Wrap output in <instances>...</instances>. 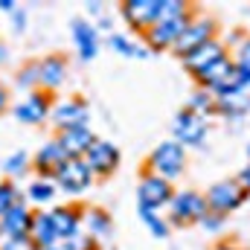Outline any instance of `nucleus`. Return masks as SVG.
<instances>
[{
  "instance_id": "obj_3",
  "label": "nucleus",
  "mask_w": 250,
  "mask_h": 250,
  "mask_svg": "<svg viewBox=\"0 0 250 250\" xmlns=\"http://www.w3.org/2000/svg\"><path fill=\"white\" fill-rule=\"evenodd\" d=\"M204 215H207V201H204L201 192L181 189V192L172 195V201H169V224L192 227V224H201Z\"/></svg>"
},
{
  "instance_id": "obj_19",
  "label": "nucleus",
  "mask_w": 250,
  "mask_h": 250,
  "mask_svg": "<svg viewBox=\"0 0 250 250\" xmlns=\"http://www.w3.org/2000/svg\"><path fill=\"white\" fill-rule=\"evenodd\" d=\"M82 230L102 245L114 236V218L102 207H87V209H82Z\"/></svg>"
},
{
  "instance_id": "obj_30",
  "label": "nucleus",
  "mask_w": 250,
  "mask_h": 250,
  "mask_svg": "<svg viewBox=\"0 0 250 250\" xmlns=\"http://www.w3.org/2000/svg\"><path fill=\"white\" fill-rule=\"evenodd\" d=\"M140 221L151 230V236H154V239H166V236H169V218H163L160 212L140 209Z\"/></svg>"
},
{
  "instance_id": "obj_2",
  "label": "nucleus",
  "mask_w": 250,
  "mask_h": 250,
  "mask_svg": "<svg viewBox=\"0 0 250 250\" xmlns=\"http://www.w3.org/2000/svg\"><path fill=\"white\" fill-rule=\"evenodd\" d=\"M195 79H198V84H201L204 90H209L215 99L239 90V67H236V62H233L230 53H227L224 59H218L212 67H207V70H204L201 76H195Z\"/></svg>"
},
{
  "instance_id": "obj_28",
  "label": "nucleus",
  "mask_w": 250,
  "mask_h": 250,
  "mask_svg": "<svg viewBox=\"0 0 250 250\" xmlns=\"http://www.w3.org/2000/svg\"><path fill=\"white\" fill-rule=\"evenodd\" d=\"M21 201H26V195L18 189L15 181H0V218H3L12 207H18Z\"/></svg>"
},
{
  "instance_id": "obj_40",
  "label": "nucleus",
  "mask_w": 250,
  "mask_h": 250,
  "mask_svg": "<svg viewBox=\"0 0 250 250\" xmlns=\"http://www.w3.org/2000/svg\"><path fill=\"white\" fill-rule=\"evenodd\" d=\"M99 26H102V29H111V26H114V21H111L108 15H102V18H99ZM99 26H96V29H99Z\"/></svg>"
},
{
  "instance_id": "obj_39",
  "label": "nucleus",
  "mask_w": 250,
  "mask_h": 250,
  "mask_svg": "<svg viewBox=\"0 0 250 250\" xmlns=\"http://www.w3.org/2000/svg\"><path fill=\"white\" fill-rule=\"evenodd\" d=\"M18 9V3L15 0H0V12H6V15H12Z\"/></svg>"
},
{
  "instance_id": "obj_8",
  "label": "nucleus",
  "mask_w": 250,
  "mask_h": 250,
  "mask_svg": "<svg viewBox=\"0 0 250 250\" xmlns=\"http://www.w3.org/2000/svg\"><path fill=\"white\" fill-rule=\"evenodd\" d=\"M172 195H175V189H172V184H169L166 178L151 175V172H143V178H140V184H137V207H140V209L157 212L160 207H169Z\"/></svg>"
},
{
  "instance_id": "obj_7",
  "label": "nucleus",
  "mask_w": 250,
  "mask_h": 250,
  "mask_svg": "<svg viewBox=\"0 0 250 250\" xmlns=\"http://www.w3.org/2000/svg\"><path fill=\"white\" fill-rule=\"evenodd\" d=\"M56 187L59 192H67V195H73V198H79V195H84L90 184H93V172H90V166L84 163V157H70V160H64V166L56 172Z\"/></svg>"
},
{
  "instance_id": "obj_35",
  "label": "nucleus",
  "mask_w": 250,
  "mask_h": 250,
  "mask_svg": "<svg viewBox=\"0 0 250 250\" xmlns=\"http://www.w3.org/2000/svg\"><path fill=\"white\" fill-rule=\"evenodd\" d=\"M9 21H12V32H18V35H21V32L26 29V9H21V6H18V9L9 15Z\"/></svg>"
},
{
  "instance_id": "obj_41",
  "label": "nucleus",
  "mask_w": 250,
  "mask_h": 250,
  "mask_svg": "<svg viewBox=\"0 0 250 250\" xmlns=\"http://www.w3.org/2000/svg\"><path fill=\"white\" fill-rule=\"evenodd\" d=\"M6 62H9V47L0 44V64H6Z\"/></svg>"
},
{
  "instance_id": "obj_27",
  "label": "nucleus",
  "mask_w": 250,
  "mask_h": 250,
  "mask_svg": "<svg viewBox=\"0 0 250 250\" xmlns=\"http://www.w3.org/2000/svg\"><path fill=\"white\" fill-rule=\"evenodd\" d=\"M29 166H32V160H29V154L21 148V151H12V154L3 160V175H6V181H15V178H23V175L29 172Z\"/></svg>"
},
{
  "instance_id": "obj_31",
  "label": "nucleus",
  "mask_w": 250,
  "mask_h": 250,
  "mask_svg": "<svg viewBox=\"0 0 250 250\" xmlns=\"http://www.w3.org/2000/svg\"><path fill=\"white\" fill-rule=\"evenodd\" d=\"M62 250H99V242L93 236H87L84 230H79L76 236H70L67 242H62Z\"/></svg>"
},
{
  "instance_id": "obj_43",
  "label": "nucleus",
  "mask_w": 250,
  "mask_h": 250,
  "mask_svg": "<svg viewBox=\"0 0 250 250\" xmlns=\"http://www.w3.org/2000/svg\"><path fill=\"white\" fill-rule=\"evenodd\" d=\"M32 250H62V245H47V248H32Z\"/></svg>"
},
{
  "instance_id": "obj_21",
  "label": "nucleus",
  "mask_w": 250,
  "mask_h": 250,
  "mask_svg": "<svg viewBox=\"0 0 250 250\" xmlns=\"http://www.w3.org/2000/svg\"><path fill=\"white\" fill-rule=\"evenodd\" d=\"M56 140L62 143V148L67 151V157H84V151L90 148V143L96 140V134L90 131V125H82V128L59 131Z\"/></svg>"
},
{
  "instance_id": "obj_23",
  "label": "nucleus",
  "mask_w": 250,
  "mask_h": 250,
  "mask_svg": "<svg viewBox=\"0 0 250 250\" xmlns=\"http://www.w3.org/2000/svg\"><path fill=\"white\" fill-rule=\"evenodd\" d=\"M108 47H111L114 53L125 56V59H148V56H151L148 44H137L134 38H128V35H123V32H111Z\"/></svg>"
},
{
  "instance_id": "obj_6",
  "label": "nucleus",
  "mask_w": 250,
  "mask_h": 250,
  "mask_svg": "<svg viewBox=\"0 0 250 250\" xmlns=\"http://www.w3.org/2000/svg\"><path fill=\"white\" fill-rule=\"evenodd\" d=\"M248 192L239 187L236 178H227V181H218L204 192V201H207V209L209 212H221V215H230L233 209H239L245 204Z\"/></svg>"
},
{
  "instance_id": "obj_24",
  "label": "nucleus",
  "mask_w": 250,
  "mask_h": 250,
  "mask_svg": "<svg viewBox=\"0 0 250 250\" xmlns=\"http://www.w3.org/2000/svg\"><path fill=\"white\" fill-rule=\"evenodd\" d=\"M187 111L192 114H198V117H215V111H218V99L209 93V90H204V87H198V90H192L187 99V105H184Z\"/></svg>"
},
{
  "instance_id": "obj_25",
  "label": "nucleus",
  "mask_w": 250,
  "mask_h": 250,
  "mask_svg": "<svg viewBox=\"0 0 250 250\" xmlns=\"http://www.w3.org/2000/svg\"><path fill=\"white\" fill-rule=\"evenodd\" d=\"M29 242H32L35 248L59 245V242H56V233H53V224H50V215H47V212H35V218H32V233H29Z\"/></svg>"
},
{
  "instance_id": "obj_14",
  "label": "nucleus",
  "mask_w": 250,
  "mask_h": 250,
  "mask_svg": "<svg viewBox=\"0 0 250 250\" xmlns=\"http://www.w3.org/2000/svg\"><path fill=\"white\" fill-rule=\"evenodd\" d=\"M70 35H73L76 53H79L82 62H93V59L99 56V29H96L87 18H73Z\"/></svg>"
},
{
  "instance_id": "obj_46",
  "label": "nucleus",
  "mask_w": 250,
  "mask_h": 250,
  "mask_svg": "<svg viewBox=\"0 0 250 250\" xmlns=\"http://www.w3.org/2000/svg\"><path fill=\"white\" fill-rule=\"evenodd\" d=\"M111 250H114V248H111Z\"/></svg>"
},
{
  "instance_id": "obj_26",
  "label": "nucleus",
  "mask_w": 250,
  "mask_h": 250,
  "mask_svg": "<svg viewBox=\"0 0 250 250\" xmlns=\"http://www.w3.org/2000/svg\"><path fill=\"white\" fill-rule=\"evenodd\" d=\"M56 181H44V178H35L29 187H26V201H32V204H50V201H56Z\"/></svg>"
},
{
  "instance_id": "obj_22",
  "label": "nucleus",
  "mask_w": 250,
  "mask_h": 250,
  "mask_svg": "<svg viewBox=\"0 0 250 250\" xmlns=\"http://www.w3.org/2000/svg\"><path fill=\"white\" fill-rule=\"evenodd\" d=\"M224 120L230 123H242V120H250V93L245 90H236V93H227V96H218V111Z\"/></svg>"
},
{
  "instance_id": "obj_9",
  "label": "nucleus",
  "mask_w": 250,
  "mask_h": 250,
  "mask_svg": "<svg viewBox=\"0 0 250 250\" xmlns=\"http://www.w3.org/2000/svg\"><path fill=\"white\" fill-rule=\"evenodd\" d=\"M84 163L90 166L93 178H108V175H114V172L120 169V148H117V143L96 137V140L90 143V148L84 151Z\"/></svg>"
},
{
  "instance_id": "obj_34",
  "label": "nucleus",
  "mask_w": 250,
  "mask_h": 250,
  "mask_svg": "<svg viewBox=\"0 0 250 250\" xmlns=\"http://www.w3.org/2000/svg\"><path fill=\"white\" fill-rule=\"evenodd\" d=\"M35 245L29 239H0V250H32Z\"/></svg>"
},
{
  "instance_id": "obj_32",
  "label": "nucleus",
  "mask_w": 250,
  "mask_h": 250,
  "mask_svg": "<svg viewBox=\"0 0 250 250\" xmlns=\"http://www.w3.org/2000/svg\"><path fill=\"white\" fill-rule=\"evenodd\" d=\"M233 62L239 64V67H250V35H245L236 47H233Z\"/></svg>"
},
{
  "instance_id": "obj_5",
  "label": "nucleus",
  "mask_w": 250,
  "mask_h": 250,
  "mask_svg": "<svg viewBox=\"0 0 250 250\" xmlns=\"http://www.w3.org/2000/svg\"><path fill=\"white\" fill-rule=\"evenodd\" d=\"M209 137V120L207 117H198L187 108H181L172 120V140H178L184 148H204Z\"/></svg>"
},
{
  "instance_id": "obj_1",
  "label": "nucleus",
  "mask_w": 250,
  "mask_h": 250,
  "mask_svg": "<svg viewBox=\"0 0 250 250\" xmlns=\"http://www.w3.org/2000/svg\"><path fill=\"white\" fill-rule=\"evenodd\" d=\"M187 169V148L178 140H163L151 154H148V172L166 178L169 184H175Z\"/></svg>"
},
{
  "instance_id": "obj_29",
  "label": "nucleus",
  "mask_w": 250,
  "mask_h": 250,
  "mask_svg": "<svg viewBox=\"0 0 250 250\" xmlns=\"http://www.w3.org/2000/svg\"><path fill=\"white\" fill-rule=\"evenodd\" d=\"M15 84H18L21 90H26V93L38 90V87H41V79H38V62L23 64V67L15 73Z\"/></svg>"
},
{
  "instance_id": "obj_11",
  "label": "nucleus",
  "mask_w": 250,
  "mask_h": 250,
  "mask_svg": "<svg viewBox=\"0 0 250 250\" xmlns=\"http://www.w3.org/2000/svg\"><path fill=\"white\" fill-rule=\"evenodd\" d=\"M160 6H163V0H125L120 6V15L134 32L146 35L160 21Z\"/></svg>"
},
{
  "instance_id": "obj_37",
  "label": "nucleus",
  "mask_w": 250,
  "mask_h": 250,
  "mask_svg": "<svg viewBox=\"0 0 250 250\" xmlns=\"http://www.w3.org/2000/svg\"><path fill=\"white\" fill-rule=\"evenodd\" d=\"M87 12H90V15H96V18L108 15V12H105V3H96V0H90V3H87Z\"/></svg>"
},
{
  "instance_id": "obj_45",
  "label": "nucleus",
  "mask_w": 250,
  "mask_h": 250,
  "mask_svg": "<svg viewBox=\"0 0 250 250\" xmlns=\"http://www.w3.org/2000/svg\"><path fill=\"white\" fill-rule=\"evenodd\" d=\"M0 239H3V236H0Z\"/></svg>"
},
{
  "instance_id": "obj_17",
  "label": "nucleus",
  "mask_w": 250,
  "mask_h": 250,
  "mask_svg": "<svg viewBox=\"0 0 250 250\" xmlns=\"http://www.w3.org/2000/svg\"><path fill=\"white\" fill-rule=\"evenodd\" d=\"M47 215H50V224H53V233H56L59 245L82 230V209H76L70 204H56L53 209H47Z\"/></svg>"
},
{
  "instance_id": "obj_10",
  "label": "nucleus",
  "mask_w": 250,
  "mask_h": 250,
  "mask_svg": "<svg viewBox=\"0 0 250 250\" xmlns=\"http://www.w3.org/2000/svg\"><path fill=\"white\" fill-rule=\"evenodd\" d=\"M192 18H195V9H192L189 15H181V18H160V21L146 32L148 50H172L175 41L181 38V32L189 26Z\"/></svg>"
},
{
  "instance_id": "obj_33",
  "label": "nucleus",
  "mask_w": 250,
  "mask_h": 250,
  "mask_svg": "<svg viewBox=\"0 0 250 250\" xmlns=\"http://www.w3.org/2000/svg\"><path fill=\"white\" fill-rule=\"evenodd\" d=\"M224 221H227V215H221V212H209V209H207V215L201 218V227L209 230V233H218V230L224 227Z\"/></svg>"
},
{
  "instance_id": "obj_4",
  "label": "nucleus",
  "mask_w": 250,
  "mask_h": 250,
  "mask_svg": "<svg viewBox=\"0 0 250 250\" xmlns=\"http://www.w3.org/2000/svg\"><path fill=\"white\" fill-rule=\"evenodd\" d=\"M215 32H218V21H215V18H209V15H195V18L189 21V26L181 32V38L175 41L172 53H175L178 59H187L189 53H195L198 47H204L207 41H212Z\"/></svg>"
},
{
  "instance_id": "obj_42",
  "label": "nucleus",
  "mask_w": 250,
  "mask_h": 250,
  "mask_svg": "<svg viewBox=\"0 0 250 250\" xmlns=\"http://www.w3.org/2000/svg\"><path fill=\"white\" fill-rule=\"evenodd\" d=\"M212 250H239L236 245H230V242H224V245H218V248H212Z\"/></svg>"
},
{
  "instance_id": "obj_16",
  "label": "nucleus",
  "mask_w": 250,
  "mask_h": 250,
  "mask_svg": "<svg viewBox=\"0 0 250 250\" xmlns=\"http://www.w3.org/2000/svg\"><path fill=\"white\" fill-rule=\"evenodd\" d=\"M32 218H35V212L26 207V201H21L18 207H12V209L0 218V236H3V239H29V233H32Z\"/></svg>"
},
{
  "instance_id": "obj_18",
  "label": "nucleus",
  "mask_w": 250,
  "mask_h": 250,
  "mask_svg": "<svg viewBox=\"0 0 250 250\" xmlns=\"http://www.w3.org/2000/svg\"><path fill=\"white\" fill-rule=\"evenodd\" d=\"M227 50H230V47H227L224 41L212 38V41H207L204 47H198L195 53H189L187 59H181V62H184V67H187L192 76H201L207 67H212L218 59H224V56H227Z\"/></svg>"
},
{
  "instance_id": "obj_12",
  "label": "nucleus",
  "mask_w": 250,
  "mask_h": 250,
  "mask_svg": "<svg viewBox=\"0 0 250 250\" xmlns=\"http://www.w3.org/2000/svg\"><path fill=\"white\" fill-rule=\"evenodd\" d=\"M50 123L56 125V131H70V128H82V125L90 123V108L84 99L79 96H70L53 105L50 111Z\"/></svg>"
},
{
  "instance_id": "obj_44",
  "label": "nucleus",
  "mask_w": 250,
  "mask_h": 250,
  "mask_svg": "<svg viewBox=\"0 0 250 250\" xmlns=\"http://www.w3.org/2000/svg\"><path fill=\"white\" fill-rule=\"evenodd\" d=\"M248 157H250V143H248Z\"/></svg>"
},
{
  "instance_id": "obj_38",
  "label": "nucleus",
  "mask_w": 250,
  "mask_h": 250,
  "mask_svg": "<svg viewBox=\"0 0 250 250\" xmlns=\"http://www.w3.org/2000/svg\"><path fill=\"white\" fill-rule=\"evenodd\" d=\"M6 108H9V87L0 84V114H6Z\"/></svg>"
},
{
  "instance_id": "obj_36",
  "label": "nucleus",
  "mask_w": 250,
  "mask_h": 250,
  "mask_svg": "<svg viewBox=\"0 0 250 250\" xmlns=\"http://www.w3.org/2000/svg\"><path fill=\"white\" fill-rule=\"evenodd\" d=\"M236 181H239V187H242V189L250 195V163L242 169V172H239V175H236Z\"/></svg>"
},
{
  "instance_id": "obj_15",
  "label": "nucleus",
  "mask_w": 250,
  "mask_h": 250,
  "mask_svg": "<svg viewBox=\"0 0 250 250\" xmlns=\"http://www.w3.org/2000/svg\"><path fill=\"white\" fill-rule=\"evenodd\" d=\"M64 160H70V157H67V151L62 148V143L53 137L50 143H44V146L35 151L32 169L38 172V178H44V181H53V178H56V172L64 166Z\"/></svg>"
},
{
  "instance_id": "obj_20",
  "label": "nucleus",
  "mask_w": 250,
  "mask_h": 250,
  "mask_svg": "<svg viewBox=\"0 0 250 250\" xmlns=\"http://www.w3.org/2000/svg\"><path fill=\"white\" fill-rule=\"evenodd\" d=\"M38 79H41V90L53 93L67 82V59L64 56H44L38 62Z\"/></svg>"
},
{
  "instance_id": "obj_13",
  "label": "nucleus",
  "mask_w": 250,
  "mask_h": 250,
  "mask_svg": "<svg viewBox=\"0 0 250 250\" xmlns=\"http://www.w3.org/2000/svg\"><path fill=\"white\" fill-rule=\"evenodd\" d=\"M50 111H53V96L38 87L15 105V120L23 125H41L44 120H50Z\"/></svg>"
}]
</instances>
